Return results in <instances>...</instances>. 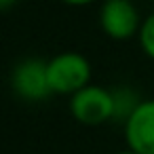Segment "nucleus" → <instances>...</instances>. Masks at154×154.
<instances>
[{
  "mask_svg": "<svg viewBox=\"0 0 154 154\" xmlns=\"http://www.w3.org/2000/svg\"><path fill=\"white\" fill-rule=\"evenodd\" d=\"M47 76L53 93L74 95L89 85L91 66L80 53H61L47 61Z\"/></svg>",
  "mask_w": 154,
  "mask_h": 154,
  "instance_id": "1",
  "label": "nucleus"
},
{
  "mask_svg": "<svg viewBox=\"0 0 154 154\" xmlns=\"http://www.w3.org/2000/svg\"><path fill=\"white\" fill-rule=\"evenodd\" d=\"M70 110L72 116L82 125H101L116 116V95L101 87L87 85L72 95Z\"/></svg>",
  "mask_w": 154,
  "mask_h": 154,
  "instance_id": "2",
  "label": "nucleus"
},
{
  "mask_svg": "<svg viewBox=\"0 0 154 154\" xmlns=\"http://www.w3.org/2000/svg\"><path fill=\"white\" fill-rule=\"evenodd\" d=\"M101 30L114 40H127L139 34V15L131 0H106L99 13Z\"/></svg>",
  "mask_w": 154,
  "mask_h": 154,
  "instance_id": "3",
  "label": "nucleus"
},
{
  "mask_svg": "<svg viewBox=\"0 0 154 154\" xmlns=\"http://www.w3.org/2000/svg\"><path fill=\"white\" fill-rule=\"evenodd\" d=\"M125 139L129 150L137 154H154V99L139 101L127 116Z\"/></svg>",
  "mask_w": 154,
  "mask_h": 154,
  "instance_id": "4",
  "label": "nucleus"
},
{
  "mask_svg": "<svg viewBox=\"0 0 154 154\" xmlns=\"http://www.w3.org/2000/svg\"><path fill=\"white\" fill-rule=\"evenodd\" d=\"M13 89L23 99H30V101L49 97L53 91L47 76V61H40V59L21 61L13 72Z\"/></svg>",
  "mask_w": 154,
  "mask_h": 154,
  "instance_id": "5",
  "label": "nucleus"
},
{
  "mask_svg": "<svg viewBox=\"0 0 154 154\" xmlns=\"http://www.w3.org/2000/svg\"><path fill=\"white\" fill-rule=\"evenodd\" d=\"M137 36H139V45H141L143 53L154 59V13L143 19Z\"/></svg>",
  "mask_w": 154,
  "mask_h": 154,
  "instance_id": "6",
  "label": "nucleus"
},
{
  "mask_svg": "<svg viewBox=\"0 0 154 154\" xmlns=\"http://www.w3.org/2000/svg\"><path fill=\"white\" fill-rule=\"evenodd\" d=\"M61 2L72 5V7H82V5H91V2H95V0H61Z\"/></svg>",
  "mask_w": 154,
  "mask_h": 154,
  "instance_id": "7",
  "label": "nucleus"
},
{
  "mask_svg": "<svg viewBox=\"0 0 154 154\" xmlns=\"http://www.w3.org/2000/svg\"><path fill=\"white\" fill-rule=\"evenodd\" d=\"M116 154H137V152H133V150H125V152H116Z\"/></svg>",
  "mask_w": 154,
  "mask_h": 154,
  "instance_id": "8",
  "label": "nucleus"
}]
</instances>
